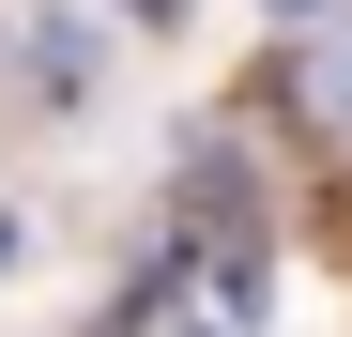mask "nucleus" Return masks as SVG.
<instances>
[{
	"mask_svg": "<svg viewBox=\"0 0 352 337\" xmlns=\"http://www.w3.org/2000/svg\"><path fill=\"white\" fill-rule=\"evenodd\" d=\"M307 107H322V138H352V31H337L322 62H307Z\"/></svg>",
	"mask_w": 352,
	"mask_h": 337,
	"instance_id": "nucleus-2",
	"label": "nucleus"
},
{
	"mask_svg": "<svg viewBox=\"0 0 352 337\" xmlns=\"http://www.w3.org/2000/svg\"><path fill=\"white\" fill-rule=\"evenodd\" d=\"M31 77H46V107H77V92H92V31L46 16V31H31Z\"/></svg>",
	"mask_w": 352,
	"mask_h": 337,
	"instance_id": "nucleus-1",
	"label": "nucleus"
},
{
	"mask_svg": "<svg viewBox=\"0 0 352 337\" xmlns=\"http://www.w3.org/2000/svg\"><path fill=\"white\" fill-rule=\"evenodd\" d=\"M16 261H31V230H16V215H0V276H16Z\"/></svg>",
	"mask_w": 352,
	"mask_h": 337,
	"instance_id": "nucleus-3",
	"label": "nucleus"
}]
</instances>
